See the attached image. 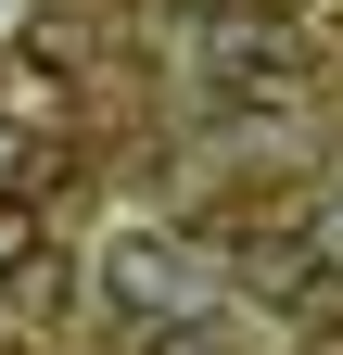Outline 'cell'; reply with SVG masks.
<instances>
[{
	"instance_id": "obj_1",
	"label": "cell",
	"mask_w": 343,
	"mask_h": 355,
	"mask_svg": "<svg viewBox=\"0 0 343 355\" xmlns=\"http://www.w3.org/2000/svg\"><path fill=\"white\" fill-rule=\"evenodd\" d=\"M102 304L115 318H153V330H178L191 304H203V266L178 229H115L102 241Z\"/></svg>"
},
{
	"instance_id": "obj_2",
	"label": "cell",
	"mask_w": 343,
	"mask_h": 355,
	"mask_svg": "<svg viewBox=\"0 0 343 355\" xmlns=\"http://www.w3.org/2000/svg\"><path fill=\"white\" fill-rule=\"evenodd\" d=\"M38 254H51V216H38V191H26V178H0V279H26Z\"/></svg>"
},
{
	"instance_id": "obj_3",
	"label": "cell",
	"mask_w": 343,
	"mask_h": 355,
	"mask_svg": "<svg viewBox=\"0 0 343 355\" xmlns=\"http://www.w3.org/2000/svg\"><path fill=\"white\" fill-rule=\"evenodd\" d=\"M306 254L343 279V191H318V203H306Z\"/></svg>"
},
{
	"instance_id": "obj_4",
	"label": "cell",
	"mask_w": 343,
	"mask_h": 355,
	"mask_svg": "<svg viewBox=\"0 0 343 355\" xmlns=\"http://www.w3.org/2000/svg\"><path fill=\"white\" fill-rule=\"evenodd\" d=\"M0 178H38V153H26V127L0 114Z\"/></svg>"
}]
</instances>
